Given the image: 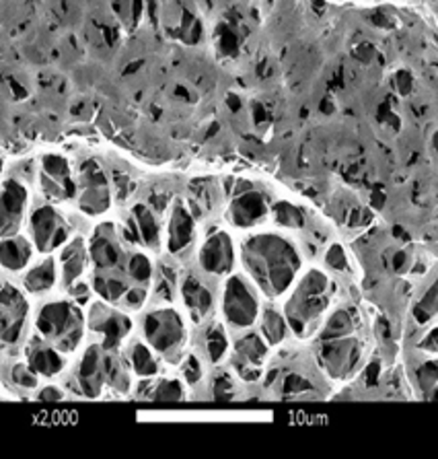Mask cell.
<instances>
[{"instance_id": "6da1fadb", "label": "cell", "mask_w": 438, "mask_h": 459, "mask_svg": "<svg viewBox=\"0 0 438 459\" xmlns=\"http://www.w3.org/2000/svg\"><path fill=\"white\" fill-rule=\"evenodd\" d=\"M245 264L270 295L282 293L298 268V255L278 235H255L245 243Z\"/></svg>"}, {"instance_id": "7a4b0ae2", "label": "cell", "mask_w": 438, "mask_h": 459, "mask_svg": "<svg viewBox=\"0 0 438 459\" xmlns=\"http://www.w3.org/2000/svg\"><path fill=\"white\" fill-rule=\"evenodd\" d=\"M38 330L46 338H54L60 351H74V346L81 342L82 317L71 303H50L39 311Z\"/></svg>"}, {"instance_id": "3957f363", "label": "cell", "mask_w": 438, "mask_h": 459, "mask_svg": "<svg viewBox=\"0 0 438 459\" xmlns=\"http://www.w3.org/2000/svg\"><path fill=\"white\" fill-rule=\"evenodd\" d=\"M76 200H79L81 211L89 217H99L107 212L111 206V187L106 171L101 165L89 159L82 163L76 179Z\"/></svg>"}, {"instance_id": "277c9868", "label": "cell", "mask_w": 438, "mask_h": 459, "mask_svg": "<svg viewBox=\"0 0 438 459\" xmlns=\"http://www.w3.org/2000/svg\"><path fill=\"white\" fill-rule=\"evenodd\" d=\"M325 290H328V278L323 274L311 273L305 278L301 289L295 295V301L288 305V317L296 333H303L309 319L317 317L325 309V305H328Z\"/></svg>"}, {"instance_id": "5b68a950", "label": "cell", "mask_w": 438, "mask_h": 459, "mask_svg": "<svg viewBox=\"0 0 438 459\" xmlns=\"http://www.w3.org/2000/svg\"><path fill=\"white\" fill-rule=\"evenodd\" d=\"M270 212V204L266 194L257 190L252 182H239L233 187L231 206H228V221L235 227H255L266 221Z\"/></svg>"}, {"instance_id": "8992f818", "label": "cell", "mask_w": 438, "mask_h": 459, "mask_svg": "<svg viewBox=\"0 0 438 459\" xmlns=\"http://www.w3.org/2000/svg\"><path fill=\"white\" fill-rule=\"evenodd\" d=\"M30 229L33 243H36L39 252H50V249H56L68 239L66 221L60 217V212L52 204H39L38 208H33Z\"/></svg>"}, {"instance_id": "52a82bcc", "label": "cell", "mask_w": 438, "mask_h": 459, "mask_svg": "<svg viewBox=\"0 0 438 459\" xmlns=\"http://www.w3.org/2000/svg\"><path fill=\"white\" fill-rule=\"evenodd\" d=\"M41 190L47 200L62 203V200L76 198V182L71 173V163L62 155H46L41 159L39 173Z\"/></svg>"}, {"instance_id": "ba28073f", "label": "cell", "mask_w": 438, "mask_h": 459, "mask_svg": "<svg viewBox=\"0 0 438 459\" xmlns=\"http://www.w3.org/2000/svg\"><path fill=\"white\" fill-rule=\"evenodd\" d=\"M30 192L19 179H6L0 187V238L17 235L25 217Z\"/></svg>"}, {"instance_id": "9c48e42d", "label": "cell", "mask_w": 438, "mask_h": 459, "mask_svg": "<svg viewBox=\"0 0 438 459\" xmlns=\"http://www.w3.org/2000/svg\"><path fill=\"white\" fill-rule=\"evenodd\" d=\"M144 332L149 342L155 346L157 351H173L184 342L185 330L182 317L176 311H157L146 317Z\"/></svg>"}, {"instance_id": "30bf717a", "label": "cell", "mask_w": 438, "mask_h": 459, "mask_svg": "<svg viewBox=\"0 0 438 459\" xmlns=\"http://www.w3.org/2000/svg\"><path fill=\"white\" fill-rule=\"evenodd\" d=\"M225 316L233 325L245 328L252 325L257 316V301L252 290L239 276H235L227 284L225 293Z\"/></svg>"}, {"instance_id": "8fae6325", "label": "cell", "mask_w": 438, "mask_h": 459, "mask_svg": "<svg viewBox=\"0 0 438 459\" xmlns=\"http://www.w3.org/2000/svg\"><path fill=\"white\" fill-rule=\"evenodd\" d=\"M235 252H233V239L228 233L217 231L204 241L200 249V264L206 273L212 274H225L233 268Z\"/></svg>"}, {"instance_id": "7c38bea8", "label": "cell", "mask_w": 438, "mask_h": 459, "mask_svg": "<svg viewBox=\"0 0 438 459\" xmlns=\"http://www.w3.org/2000/svg\"><path fill=\"white\" fill-rule=\"evenodd\" d=\"M23 301L17 290L11 287H0V338L4 342H17L23 325Z\"/></svg>"}, {"instance_id": "4fadbf2b", "label": "cell", "mask_w": 438, "mask_h": 459, "mask_svg": "<svg viewBox=\"0 0 438 459\" xmlns=\"http://www.w3.org/2000/svg\"><path fill=\"white\" fill-rule=\"evenodd\" d=\"M124 233L130 241L144 243L149 247H159V241H161V229H159L155 212L146 204H136L132 208V217L128 219Z\"/></svg>"}, {"instance_id": "5bb4252c", "label": "cell", "mask_w": 438, "mask_h": 459, "mask_svg": "<svg viewBox=\"0 0 438 459\" xmlns=\"http://www.w3.org/2000/svg\"><path fill=\"white\" fill-rule=\"evenodd\" d=\"M91 325L93 330H97L103 336V349H116V344L130 330V319L97 305L91 311Z\"/></svg>"}, {"instance_id": "9a60e30c", "label": "cell", "mask_w": 438, "mask_h": 459, "mask_svg": "<svg viewBox=\"0 0 438 459\" xmlns=\"http://www.w3.org/2000/svg\"><path fill=\"white\" fill-rule=\"evenodd\" d=\"M193 217L192 212L187 211L185 204L177 203L173 206L169 225H167V246H169L171 254H179L190 246L193 239Z\"/></svg>"}, {"instance_id": "2e32d148", "label": "cell", "mask_w": 438, "mask_h": 459, "mask_svg": "<svg viewBox=\"0 0 438 459\" xmlns=\"http://www.w3.org/2000/svg\"><path fill=\"white\" fill-rule=\"evenodd\" d=\"M266 344L255 333H249V336L239 340L235 365H237V371L243 375V379L253 381L260 377V365L263 357H266Z\"/></svg>"}, {"instance_id": "e0dca14e", "label": "cell", "mask_w": 438, "mask_h": 459, "mask_svg": "<svg viewBox=\"0 0 438 459\" xmlns=\"http://www.w3.org/2000/svg\"><path fill=\"white\" fill-rule=\"evenodd\" d=\"M120 243H117V233L114 225H103L97 229L95 238L91 241V257L99 268H114L120 264Z\"/></svg>"}, {"instance_id": "ac0fdd59", "label": "cell", "mask_w": 438, "mask_h": 459, "mask_svg": "<svg viewBox=\"0 0 438 459\" xmlns=\"http://www.w3.org/2000/svg\"><path fill=\"white\" fill-rule=\"evenodd\" d=\"M323 359L333 375H346L358 363V346L352 340L336 338L323 349Z\"/></svg>"}, {"instance_id": "d6986e66", "label": "cell", "mask_w": 438, "mask_h": 459, "mask_svg": "<svg viewBox=\"0 0 438 459\" xmlns=\"http://www.w3.org/2000/svg\"><path fill=\"white\" fill-rule=\"evenodd\" d=\"M31 243L21 235H11V238H3L0 241V264L9 270H21L25 268L31 260Z\"/></svg>"}, {"instance_id": "ffe728a7", "label": "cell", "mask_w": 438, "mask_h": 459, "mask_svg": "<svg viewBox=\"0 0 438 459\" xmlns=\"http://www.w3.org/2000/svg\"><path fill=\"white\" fill-rule=\"evenodd\" d=\"M103 360H101V349L99 346H91L85 352L81 363V385L89 398H95L101 389V377L106 375L103 371Z\"/></svg>"}, {"instance_id": "44dd1931", "label": "cell", "mask_w": 438, "mask_h": 459, "mask_svg": "<svg viewBox=\"0 0 438 459\" xmlns=\"http://www.w3.org/2000/svg\"><path fill=\"white\" fill-rule=\"evenodd\" d=\"M182 293H184L187 309L192 311L193 319H202L208 311L212 309L210 290H208L202 282H198L196 278H192V276L187 278V281L184 282V287H182Z\"/></svg>"}, {"instance_id": "7402d4cb", "label": "cell", "mask_w": 438, "mask_h": 459, "mask_svg": "<svg viewBox=\"0 0 438 459\" xmlns=\"http://www.w3.org/2000/svg\"><path fill=\"white\" fill-rule=\"evenodd\" d=\"M30 367L36 373L52 377V375L62 371L64 363H62L60 354L56 352L54 349H50V346H38L36 351L30 352Z\"/></svg>"}, {"instance_id": "603a6c76", "label": "cell", "mask_w": 438, "mask_h": 459, "mask_svg": "<svg viewBox=\"0 0 438 459\" xmlns=\"http://www.w3.org/2000/svg\"><path fill=\"white\" fill-rule=\"evenodd\" d=\"M85 266H87L85 243H82V239H74L64 252V281L68 284H73L76 278L82 274Z\"/></svg>"}, {"instance_id": "cb8c5ba5", "label": "cell", "mask_w": 438, "mask_h": 459, "mask_svg": "<svg viewBox=\"0 0 438 459\" xmlns=\"http://www.w3.org/2000/svg\"><path fill=\"white\" fill-rule=\"evenodd\" d=\"M56 281V273H54V262L46 260L44 264H39L31 270L30 274L25 278V287L31 293H44V290L52 289Z\"/></svg>"}, {"instance_id": "d4e9b609", "label": "cell", "mask_w": 438, "mask_h": 459, "mask_svg": "<svg viewBox=\"0 0 438 459\" xmlns=\"http://www.w3.org/2000/svg\"><path fill=\"white\" fill-rule=\"evenodd\" d=\"M272 214H274V221L280 227H287V229H303L305 227V212L296 204L287 203V200L276 203L272 208Z\"/></svg>"}, {"instance_id": "484cf974", "label": "cell", "mask_w": 438, "mask_h": 459, "mask_svg": "<svg viewBox=\"0 0 438 459\" xmlns=\"http://www.w3.org/2000/svg\"><path fill=\"white\" fill-rule=\"evenodd\" d=\"M132 367H134V371L138 375H142V377H150V375L157 373L155 359H152L150 351L144 349L142 344H136L134 349H132Z\"/></svg>"}, {"instance_id": "4316f807", "label": "cell", "mask_w": 438, "mask_h": 459, "mask_svg": "<svg viewBox=\"0 0 438 459\" xmlns=\"http://www.w3.org/2000/svg\"><path fill=\"white\" fill-rule=\"evenodd\" d=\"M206 346H208V354H210L212 363H219L222 354L227 352V336L220 325H212V328L206 330Z\"/></svg>"}, {"instance_id": "83f0119b", "label": "cell", "mask_w": 438, "mask_h": 459, "mask_svg": "<svg viewBox=\"0 0 438 459\" xmlns=\"http://www.w3.org/2000/svg\"><path fill=\"white\" fill-rule=\"evenodd\" d=\"M95 290L107 301H117L126 293V282L116 281V278H95Z\"/></svg>"}, {"instance_id": "f1b7e54d", "label": "cell", "mask_w": 438, "mask_h": 459, "mask_svg": "<svg viewBox=\"0 0 438 459\" xmlns=\"http://www.w3.org/2000/svg\"><path fill=\"white\" fill-rule=\"evenodd\" d=\"M263 332H266V336L272 344L280 342L284 338V332H287L282 316H278L276 311H266V316H263Z\"/></svg>"}, {"instance_id": "f546056e", "label": "cell", "mask_w": 438, "mask_h": 459, "mask_svg": "<svg viewBox=\"0 0 438 459\" xmlns=\"http://www.w3.org/2000/svg\"><path fill=\"white\" fill-rule=\"evenodd\" d=\"M350 330H352V317L348 316L346 311H338L336 316H331L328 328H325L323 338L336 340L339 336H344V333H348Z\"/></svg>"}, {"instance_id": "4dcf8cb0", "label": "cell", "mask_w": 438, "mask_h": 459, "mask_svg": "<svg viewBox=\"0 0 438 459\" xmlns=\"http://www.w3.org/2000/svg\"><path fill=\"white\" fill-rule=\"evenodd\" d=\"M152 398L155 400H169V402H176V400H182L184 398V387L179 381H161L155 387V392H152Z\"/></svg>"}, {"instance_id": "1f68e13d", "label": "cell", "mask_w": 438, "mask_h": 459, "mask_svg": "<svg viewBox=\"0 0 438 459\" xmlns=\"http://www.w3.org/2000/svg\"><path fill=\"white\" fill-rule=\"evenodd\" d=\"M434 313H436V287H433V290H428L426 297H424L414 309V316L420 324H426L430 317H434Z\"/></svg>"}, {"instance_id": "d6a6232c", "label": "cell", "mask_w": 438, "mask_h": 459, "mask_svg": "<svg viewBox=\"0 0 438 459\" xmlns=\"http://www.w3.org/2000/svg\"><path fill=\"white\" fill-rule=\"evenodd\" d=\"M150 273H152V268H150L149 257H146L144 254H136L134 257H132V260H130V274L134 276V281H141V282L149 281Z\"/></svg>"}, {"instance_id": "836d02e7", "label": "cell", "mask_w": 438, "mask_h": 459, "mask_svg": "<svg viewBox=\"0 0 438 459\" xmlns=\"http://www.w3.org/2000/svg\"><path fill=\"white\" fill-rule=\"evenodd\" d=\"M418 381H420L424 392L433 394L434 387H436V365L434 363L424 365L418 371Z\"/></svg>"}, {"instance_id": "e575fe53", "label": "cell", "mask_w": 438, "mask_h": 459, "mask_svg": "<svg viewBox=\"0 0 438 459\" xmlns=\"http://www.w3.org/2000/svg\"><path fill=\"white\" fill-rule=\"evenodd\" d=\"M13 377H15L17 384L23 385V387H36L38 385L36 371H33V368L27 367V365H17L15 371H13Z\"/></svg>"}, {"instance_id": "d590c367", "label": "cell", "mask_w": 438, "mask_h": 459, "mask_svg": "<svg viewBox=\"0 0 438 459\" xmlns=\"http://www.w3.org/2000/svg\"><path fill=\"white\" fill-rule=\"evenodd\" d=\"M309 389H311V385L307 384V381L296 377V375H290V377L287 379V384H284V394H290V395L305 394V392H309Z\"/></svg>"}, {"instance_id": "8d00e7d4", "label": "cell", "mask_w": 438, "mask_h": 459, "mask_svg": "<svg viewBox=\"0 0 438 459\" xmlns=\"http://www.w3.org/2000/svg\"><path fill=\"white\" fill-rule=\"evenodd\" d=\"M233 395V384L228 377H219L214 381V398L217 400H228Z\"/></svg>"}, {"instance_id": "74e56055", "label": "cell", "mask_w": 438, "mask_h": 459, "mask_svg": "<svg viewBox=\"0 0 438 459\" xmlns=\"http://www.w3.org/2000/svg\"><path fill=\"white\" fill-rule=\"evenodd\" d=\"M184 375L185 379L190 381V384H196V381L202 377V368H200V363L196 357H190L184 363Z\"/></svg>"}, {"instance_id": "f35d334b", "label": "cell", "mask_w": 438, "mask_h": 459, "mask_svg": "<svg viewBox=\"0 0 438 459\" xmlns=\"http://www.w3.org/2000/svg\"><path fill=\"white\" fill-rule=\"evenodd\" d=\"M328 264H330V266H333V268H338V270L346 268L348 260H346L344 249L339 247V246H333V247L330 249V254H328Z\"/></svg>"}, {"instance_id": "ab89813d", "label": "cell", "mask_w": 438, "mask_h": 459, "mask_svg": "<svg viewBox=\"0 0 438 459\" xmlns=\"http://www.w3.org/2000/svg\"><path fill=\"white\" fill-rule=\"evenodd\" d=\"M144 303V290H141V289H136V290H130L128 293V305L130 307H141V305Z\"/></svg>"}, {"instance_id": "60d3db41", "label": "cell", "mask_w": 438, "mask_h": 459, "mask_svg": "<svg viewBox=\"0 0 438 459\" xmlns=\"http://www.w3.org/2000/svg\"><path fill=\"white\" fill-rule=\"evenodd\" d=\"M39 400H62V392H58L56 387H47L39 394Z\"/></svg>"}, {"instance_id": "b9f144b4", "label": "cell", "mask_w": 438, "mask_h": 459, "mask_svg": "<svg viewBox=\"0 0 438 459\" xmlns=\"http://www.w3.org/2000/svg\"><path fill=\"white\" fill-rule=\"evenodd\" d=\"M408 264V255L403 254V252H398L395 254V257H393V266H395V270H401L403 266H406Z\"/></svg>"}, {"instance_id": "7bdbcfd3", "label": "cell", "mask_w": 438, "mask_h": 459, "mask_svg": "<svg viewBox=\"0 0 438 459\" xmlns=\"http://www.w3.org/2000/svg\"><path fill=\"white\" fill-rule=\"evenodd\" d=\"M379 368H381V367H379L377 363H373V365H371V368H368V384H371V385L374 384V381H377Z\"/></svg>"}]
</instances>
